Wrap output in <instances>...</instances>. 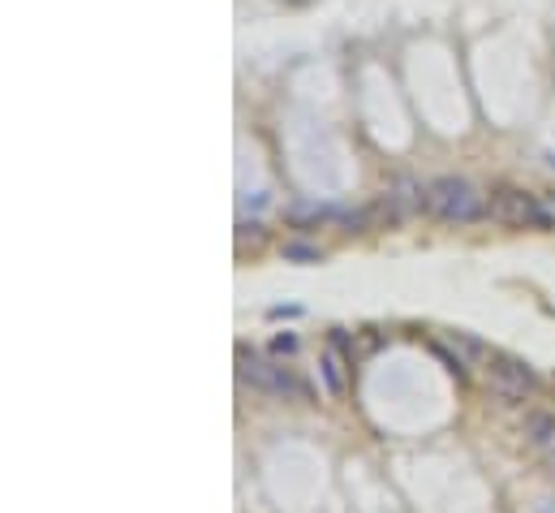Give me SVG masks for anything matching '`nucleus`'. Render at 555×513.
<instances>
[{
    "label": "nucleus",
    "instance_id": "nucleus-1",
    "mask_svg": "<svg viewBox=\"0 0 555 513\" xmlns=\"http://www.w3.org/2000/svg\"><path fill=\"white\" fill-rule=\"evenodd\" d=\"M427 212L439 216L444 224H473V220L486 216V203H482L478 190L461 177H435L427 186Z\"/></svg>",
    "mask_w": 555,
    "mask_h": 513
},
{
    "label": "nucleus",
    "instance_id": "nucleus-2",
    "mask_svg": "<svg viewBox=\"0 0 555 513\" xmlns=\"http://www.w3.org/2000/svg\"><path fill=\"white\" fill-rule=\"evenodd\" d=\"M486 220L508 224V229H551V224H555V216L534 195L512 190V186H503V190L491 195V203H486Z\"/></svg>",
    "mask_w": 555,
    "mask_h": 513
},
{
    "label": "nucleus",
    "instance_id": "nucleus-3",
    "mask_svg": "<svg viewBox=\"0 0 555 513\" xmlns=\"http://www.w3.org/2000/svg\"><path fill=\"white\" fill-rule=\"evenodd\" d=\"M486 389H491L499 402H534V393H538V375L530 371L525 362H517V358H491L486 362Z\"/></svg>",
    "mask_w": 555,
    "mask_h": 513
},
{
    "label": "nucleus",
    "instance_id": "nucleus-4",
    "mask_svg": "<svg viewBox=\"0 0 555 513\" xmlns=\"http://www.w3.org/2000/svg\"><path fill=\"white\" fill-rule=\"evenodd\" d=\"M237 375H241V380H250L254 389H263V393H275V397H306V389H302L297 380H293L288 367L263 362V358L246 354V349L237 354Z\"/></svg>",
    "mask_w": 555,
    "mask_h": 513
},
{
    "label": "nucleus",
    "instance_id": "nucleus-5",
    "mask_svg": "<svg viewBox=\"0 0 555 513\" xmlns=\"http://www.w3.org/2000/svg\"><path fill=\"white\" fill-rule=\"evenodd\" d=\"M319 375H323V389H328L336 402H340V397H349V371H345V358H340V349H336V345L323 349V358H319Z\"/></svg>",
    "mask_w": 555,
    "mask_h": 513
},
{
    "label": "nucleus",
    "instance_id": "nucleus-6",
    "mask_svg": "<svg viewBox=\"0 0 555 513\" xmlns=\"http://www.w3.org/2000/svg\"><path fill=\"white\" fill-rule=\"evenodd\" d=\"M525 440L538 448V453H551L555 448V414H543V410H534V414H525Z\"/></svg>",
    "mask_w": 555,
    "mask_h": 513
},
{
    "label": "nucleus",
    "instance_id": "nucleus-7",
    "mask_svg": "<svg viewBox=\"0 0 555 513\" xmlns=\"http://www.w3.org/2000/svg\"><path fill=\"white\" fill-rule=\"evenodd\" d=\"M284 259H297V263H319L323 250L319 246H306V242H288L284 246Z\"/></svg>",
    "mask_w": 555,
    "mask_h": 513
},
{
    "label": "nucleus",
    "instance_id": "nucleus-8",
    "mask_svg": "<svg viewBox=\"0 0 555 513\" xmlns=\"http://www.w3.org/2000/svg\"><path fill=\"white\" fill-rule=\"evenodd\" d=\"M435 358H439V362H448V371H456V375L465 371V362H461V358H452V354H448L444 345H435Z\"/></svg>",
    "mask_w": 555,
    "mask_h": 513
},
{
    "label": "nucleus",
    "instance_id": "nucleus-9",
    "mask_svg": "<svg viewBox=\"0 0 555 513\" xmlns=\"http://www.w3.org/2000/svg\"><path fill=\"white\" fill-rule=\"evenodd\" d=\"M275 349H280V354H293V349H297V336H293V332H280V336H275Z\"/></svg>",
    "mask_w": 555,
    "mask_h": 513
},
{
    "label": "nucleus",
    "instance_id": "nucleus-10",
    "mask_svg": "<svg viewBox=\"0 0 555 513\" xmlns=\"http://www.w3.org/2000/svg\"><path fill=\"white\" fill-rule=\"evenodd\" d=\"M547 461H551V474H555V448H551V453H547Z\"/></svg>",
    "mask_w": 555,
    "mask_h": 513
},
{
    "label": "nucleus",
    "instance_id": "nucleus-11",
    "mask_svg": "<svg viewBox=\"0 0 555 513\" xmlns=\"http://www.w3.org/2000/svg\"><path fill=\"white\" fill-rule=\"evenodd\" d=\"M538 513H555V505H543V509H538Z\"/></svg>",
    "mask_w": 555,
    "mask_h": 513
}]
</instances>
